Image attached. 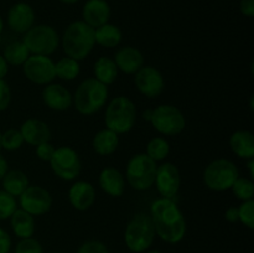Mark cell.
<instances>
[{
	"instance_id": "cell-21",
	"label": "cell",
	"mask_w": 254,
	"mask_h": 253,
	"mask_svg": "<svg viewBox=\"0 0 254 253\" xmlns=\"http://www.w3.org/2000/svg\"><path fill=\"white\" fill-rule=\"evenodd\" d=\"M99 186L107 195L121 197L126 191V178L116 168H104L98 178Z\"/></svg>"
},
{
	"instance_id": "cell-38",
	"label": "cell",
	"mask_w": 254,
	"mask_h": 253,
	"mask_svg": "<svg viewBox=\"0 0 254 253\" xmlns=\"http://www.w3.org/2000/svg\"><path fill=\"white\" fill-rule=\"evenodd\" d=\"M55 146L52 145L50 141H46V143H41L39 145H36V156L42 161H50L51 160L52 155L55 153Z\"/></svg>"
},
{
	"instance_id": "cell-27",
	"label": "cell",
	"mask_w": 254,
	"mask_h": 253,
	"mask_svg": "<svg viewBox=\"0 0 254 253\" xmlns=\"http://www.w3.org/2000/svg\"><path fill=\"white\" fill-rule=\"evenodd\" d=\"M2 190L6 191L14 197H19L25 190H26L29 184V178L26 174L21 170H9L6 175L1 180Z\"/></svg>"
},
{
	"instance_id": "cell-35",
	"label": "cell",
	"mask_w": 254,
	"mask_h": 253,
	"mask_svg": "<svg viewBox=\"0 0 254 253\" xmlns=\"http://www.w3.org/2000/svg\"><path fill=\"white\" fill-rule=\"evenodd\" d=\"M15 253H44V247L36 238H22L15 246Z\"/></svg>"
},
{
	"instance_id": "cell-19",
	"label": "cell",
	"mask_w": 254,
	"mask_h": 253,
	"mask_svg": "<svg viewBox=\"0 0 254 253\" xmlns=\"http://www.w3.org/2000/svg\"><path fill=\"white\" fill-rule=\"evenodd\" d=\"M118 71L126 74H135L144 66V56L140 50L133 46L121 47L114 55Z\"/></svg>"
},
{
	"instance_id": "cell-28",
	"label": "cell",
	"mask_w": 254,
	"mask_h": 253,
	"mask_svg": "<svg viewBox=\"0 0 254 253\" xmlns=\"http://www.w3.org/2000/svg\"><path fill=\"white\" fill-rule=\"evenodd\" d=\"M30 51L22 41H12L5 46L2 57L9 66H22L30 56Z\"/></svg>"
},
{
	"instance_id": "cell-8",
	"label": "cell",
	"mask_w": 254,
	"mask_h": 253,
	"mask_svg": "<svg viewBox=\"0 0 254 253\" xmlns=\"http://www.w3.org/2000/svg\"><path fill=\"white\" fill-rule=\"evenodd\" d=\"M31 55L50 56L60 45V36L51 25H34L21 40Z\"/></svg>"
},
{
	"instance_id": "cell-16",
	"label": "cell",
	"mask_w": 254,
	"mask_h": 253,
	"mask_svg": "<svg viewBox=\"0 0 254 253\" xmlns=\"http://www.w3.org/2000/svg\"><path fill=\"white\" fill-rule=\"evenodd\" d=\"M42 102L47 108L56 112L67 111L73 104V96L71 92L59 83L46 84L41 93Z\"/></svg>"
},
{
	"instance_id": "cell-42",
	"label": "cell",
	"mask_w": 254,
	"mask_h": 253,
	"mask_svg": "<svg viewBox=\"0 0 254 253\" xmlns=\"http://www.w3.org/2000/svg\"><path fill=\"white\" fill-rule=\"evenodd\" d=\"M9 171V163H7L6 159L0 154V181L2 180L6 173Z\"/></svg>"
},
{
	"instance_id": "cell-1",
	"label": "cell",
	"mask_w": 254,
	"mask_h": 253,
	"mask_svg": "<svg viewBox=\"0 0 254 253\" xmlns=\"http://www.w3.org/2000/svg\"><path fill=\"white\" fill-rule=\"evenodd\" d=\"M150 217L156 236L170 245L180 243L185 238L188 225L184 213L174 200L158 198L151 203Z\"/></svg>"
},
{
	"instance_id": "cell-46",
	"label": "cell",
	"mask_w": 254,
	"mask_h": 253,
	"mask_svg": "<svg viewBox=\"0 0 254 253\" xmlns=\"http://www.w3.org/2000/svg\"><path fill=\"white\" fill-rule=\"evenodd\" d=\"M60 2H62V4H66V5H73L76 4V2H78L79 0H59Z\"/></svg>"
},
{
	"instance_id": "cell-33",
	"label": "cell",
	"mask_w": 254,
	"mask_h": 253,
	"mask_svg": "<svg viewBox=\"0 0 254 253\" xmlns=\"http://www.w3.org/2000/svg\"><path fill=\"white\" fill-rule=\"evenodd\" d=\"M16 208V198L7 193L6 191L0 190V221L9 220Z\"/></svg>"
},
{
	"instance_id": "cell-4",
	"label": "cell",
	"mask_w": 254,
	"mask_h": 253,
	"mask_svg": "<svg viewBox=\"0 0 254 253\" xmlns=\"http://www.w3.org/2000/svg\"><path fill=\"white\" fill-rule=\"evenodd\" d=\"M108 99V87L94 77L79 83L73 94V104L77 112L83 116H92L101 111Z\"/></svg>"
},
{
	"instance_id": "cell-24",
	"label": "cell",
	"mask_w": 254,
	"mask_h": 253,
	"mask_svg": "<svg viewBox=\"0 0 254 253\" xmlns=\"http://www.w3.org/2000/svg\"><path fill=\"white\" fill-rule=\"evenodd\" d=\"M119 135L111 129L104 128L99 130L92 140V148L98 155H112L118 149Z\"/></svg>"
},
{
	"instance_id": "cell-49",
	"label": "cell",
	"mask_w": 254,
	"mask_h": 253,
	"mask_svg": "<svg viewBox=\"0 0 254 253\" xmlns=\"http://www.w3.org/2000/svg\"><path fill=\"white\" fill-rule=\"evenodd\" d=\"M0 150H1V131H0Z\"/></svg>"
},
{
	"instance_id": "cell-13",
	"label": "cell",
	"mask_w": 254,
	"mask_h": 253,
	"mask_svg": "<svg viewBox=\"0 0 254 253\" xmlns=\"http://www.w3.org/2000/svg\"><path fill=\"white\" fill-rule=\"evenodd\" d=\"M159 195L163 198L174 200L180 189L181 178L178 166L173 163H163L156 169L154 181Z\"/></svg>"
},
{
	"instance_id": "cell-6",
	"label": "cell",
	"mask_w": 254,
	"mask_h": 253,
	"mask_svg": "<svg viewBox=\"0 0 254 253\" xmlns=\"http://www.w3.org/2000/svg\"><path fill=\"white\" fill-rule=\"evenodd\" d=\"M240 178L237 165L228 159H215L203 171V183L216 192L231 190L235 181Z\"/></svg>"
},
{
	"instance_id": "cell-43",
	"label": "cell",
	"mask_w": 254,
	"mask_h": 253,
	"mask_svg": "<svg viewBox=\"0 0 254 253\" xmlns=\"http://www.w3.org/2000/svg\"><path fill=\"white\" fill-rule=\"evenodd\" d=\"M7 72H9V64L5 61L2 55H0V79H4L6 77Z\"/></svg>"
},
{
	"instance_id": "cell-31",
	"label": "cell",
	"mask_w": 254,
	"mask_h": 253,
	"mask_svg": "<svg viewBox=\"0 0 254 253\" xmlns=\"http://www.w3.org/2000/svg\"><path fill=\"white\" fill-rule=\"evenodd\" d=\"M233 195L241 201L253 200L254 196V183L252 179L238 178L231 188Z\"/></svg>"
},
{
	"instance_id": "cell-41",
	"label": "cell",
	"mask_w": 254,
	"mask_h": 253,
	"mask_svg": "<svg viewBox=\"0 0 254 253\" xmlns=\"http://www.w3.org/2000/svg\"><path fill=\"white\" fill-rule=\"evenodd\" d=\"M225 218L231 223L238 222V207H236V206L228 207L225 212Z\"/></svg>"
},
{
	"instance_id": "cell-40",
	"label": "cell",
	"mask_w": 254,
	"mask_h": 253,
	"mask_svg": "<svg viewBox=\"0 0 254 253\" xmlns=\"http://www.w3.org/2000/svg\"><path fill=\"white\" fill-rule=\"evenodd\" d=\"M240 11L247 17L254 16V0H241Z\"/></svg>"
},
{
	"instance_id": "cell-29",
	"label": "cell",
	"mask_w": 254,
	"mask_h": 253,
	"mask_svg": "<svg viewBox=\"0 0 254 253\" xmlns=\"http://www.w3.org/2000/svg\"><path fill=\"white\" fill-rule=\"evenodd\" d=\"M79 72H81L79 62L68 56L62 57L55 63V73L57 78L62 81H73L78 77Z\"/></svg>"
},
{
	"instance_id": "cell-45",
	"label": "cell",
	"mask_w": 254,
	"mask_h": 253,
	"mask_svg": "<svg viewBox=\"0 0 254 253\" xmlns=\"http://www.w3.org/2000/svg\"><path fill=\"white\" fill-rule=\"evenodd\" d=\"M151 116H153V109H146V111L143 112V119L149 122V123H150L151 121Z\"/></svg>"
},
{
	"instance_id": "cell-36",
	"label": "cell",
	"mask_w": 254,
	"mask_h": 253,
	"mask_svg": "<svg viewBox=\"0 0 254 253\" xmlns=\"http://www.w3.org/2000/svg\"><path fill=\"white\" fill-rule=\"evenodd\" d=\"M76 253H111L106 243L99 240H88L84 241L78 248Z\"/></svg>"
},
{
	"instance_id": "cell-7",
	"label": "cell",
	"mask_w": 254,
	"mask_h": 253,
	"mask_svg": "<svg viewBox=\"0 0 254 253\" xmlns=\"http://www.w3.org/2000/svg\"><path fill=\"white\" fill-rule=\"evenodd\" d=\"M156 169V161L149 158L145 153L135 154L127 164L126 179L134 190H149L155 181Z\"/></svg>"
},
{
	"instance_id": "cell-5",
	"label": "cell",
	"mask_w": 254,
	"mask_h": 253,
	"mask_svg": "<svg viewBox=\"0 0 254 253\" xmlns=\"http://www.w3.org/2000/svg\"><path fill=\"white\" fill-rule=\"evenodd\" d=\"M104 123L107 128L118 135L130 131L136 123L135 103L126 96L113 98L106 108Z\"/></svg>"
},
{
	"instance_id": "cell-50",
	"label": "cell",
	"mask_w": 254,
	"mask_h": 253,
	"mask_svg": "<svg viewBox=\"0 0 254 253\" xmlns=\"http://www.w3.org/2000/svg\"><path fill=\"white\" fill-rule=\"evenodd\" d=\"M55 253H62V252H55Z\"/></svg>"
},
{
	"instance_id": "cell-22",
	"label": "cell",
	"mask_w": 254,
	"mask_h": 253,
	"mask_svg": "<svg viewBox=\"0 0 254 253\" xmlns=\"http://www.w3.org/2000/svg\"><path fill=\"white\" fill-rule=\"evenodd\" d=\"M230 148L238 158L250 159L254 158V136L250 130H236L230 136Z\"/></svg>"
},
{
	"instance_id": "cell-14",
	"label": "cell",
	"mask_w": 254,
	"mask_h": 253,
	"mask_svg": "<svg viewBox=\"0 0 254 253\" xmlns=\"http://www.w3.org/2000/svg\"><path fill=\"white\" fill-rule=\"evenodd\" d=\"M135 87L143 96L156 98L163 93L165 82L161 72L153 66H143L134 77Z\"/></svg>"
},
{
	"instance_id": "cell-15",
	"label": "cell",
	"mask_w": 254,
	"mask_h": 253,
	"mask_svg": "<svg viewBox=\"0 0 254 253\" xmlns=\"http://www.w3.org/2000/svg\"><path fill=\"white\" fill-rule=\"evenodd\" d=\"M6 24L11 31L25 34L35 24V11L30 4L19 1L12 5L6 15Z\"/></svg>"
},
{
	"instance_id": "cell-47",
	"label": "cell",
	"mask_w": 254,
	"mask_h": 253,
	"mask_svg": "<svg viewBox=\"0 0 254 253\" xmlns=\"http://www.w3.org/2000/svg\"><path fill=\"white\" fill-rule=\"evenodd\" d=\"M2 31H4V20H2L1 15H0V36H1Z\"/></svg>"
},
{
	"instance_id": "cell-23",
	"label": "cell",
	"mask_w": 254,
	"mask_h": 253,
	"mask_svg": "<svg viewBox=\"0 0 254 253\" xmlns=\"http://www.w3.org/2000/svg\"><path fill=\"white\" fill-rule=\"evenodd\" d=\"M9 220L12 232L17 238L22 240V238H29L34 236L35 230H36L35 218L26 211L16 208Z\"/></svg>"
},
{
	"instance_id": "cell-12",
	"label": "cell",
	"mask_w": 254,
	"mask_h": 253,
	"mask_svg": "<svg viewBox=\"0 0 254 253\" xmlns=\"http://www.w3.org/2000/svg\"><path fill=\"white\" fill-rule=\"evenodd\" d=\"M20 208L31 216H42L51 210V193L39 185H29L19 196Z\"/></svg>"
},
{
	"instance_id": "cell-17",
	"label": "cell",
	"mask_w": 254,
	"mask_h": 253,
	"mask_svg": "<svg viewBox=\"0 0 254 253\" xmlns=\"http://www.w3.org/2000/svg\"><path fill=\"white\" fill-rule=\"evenodd\" d=\"M68 200L74 210H89L96 201L94 186L88 181H76L68 190Z\"/></svg>"
},
{
	"instance_id": "cell-3",
	"label": "cell",
	"mask_w": 254,
	"mask_h": 253,
	"mask_svg": "<svg viewBox=\"0 0 254 253\" xmlns=\"http://www.w3.org/2000/svg\"><path fill=\"white\" fill-rule=\"evenodd\" d=\"M155 228L150 215L136 213L130 218L124 230V243L133 253H145L155 240Z\"/></svg>"
},
{
	"instance_id": "cell-25",
	"label": "cell",
	"mask_w": 254,
	"mask_h": 253,
	"mask_svg": "<svg viewBox=\"0 0 254 253\" xmlns=\"http://www.w3.org/2000/svg\"><path fill=\"white\" fill-rule=\"evenodd\" d=\"M118 72V67H117L114 60L111 59V57L101 56L94 62V78L101 82V83L106 84L107 87L111 86L117 81Z\"/></svg>"
},
{
	"instance_id": "cell-11",
	"label": "cell",
	"mask_w": 254,
	"mask_h": 253,
	"mask_svg": "<svg viewBox=\"0 0 254 253\" xmlns=\"http://www.w3.org/2000/svg\"><path fill=\"white\" fill-rule=\"evenodd\" d=\"M22 72L30 82L39 86L52 83L56 78L55 62L49 56L42 55H30L29 59L22 64Z\"/></svg>"
},
{
	"instance_id": "cell-18",
	"label": "cell",
	"mask_w": 254,
	"mask_h": 253,
	"mask_svg": "<svg viewBox=\"0 0 254 253\" xmlns=\"http://www.w3.org/2000/svg\"><path fill=\"white\" fill-rule=\"evenodd\" d=\"M111 17V6L106 0H87L82 7V21L93 29L107 24Z\"/></svg>"
},
{
	"instance_id": "cell-30",
	"label": "cell",
	"mask_w": 254,
	"mask_h": 253,
	"mask_svg": "<svg viewBox=\"0 0 254 253\" xmlns=\"http://www.w3.org/2000/svg\"><path fill=\"white\" fill-rule=\"evenodd\" d=\"M170 153V144L163 136H155L146 145V155L154 161H161Z\"/></svg>"
},
{
	"instance_id": "cell-48",
	"label": "cell",
	"mask_w": 254,
	"mask_h": 253,
	"mask_svg": "<svg viewBox=\"0 0 254 253\" xmlns=\"http://www.w3.org/2000/svg\"><path fill=\"white\" fill-rule=\"evenodd\" d=\"M145 253H164V252H161V251L159 250H148Z\"/></svg>"
},
{
	"instance_id": "cell-2",
	"label": "cell",
	"mask_w": 254,
	"mask_h": 253,
	"mask_svg": "<svg viewBox=\"0 0 254 253\" xmlns=\"http://www.w3.org/2000/svg\"><path fill=\"white\" fill-rule=\"evenodd\" d=\"M61 45L66 56L82 61L89 56L96 45L94 29L82 20L71 22L62 35Z\"/></svg>"
},
{
	"instance_id": "cell-26",
	"label": "cell",
	"mask_w": 254,
	"mask_h": 253,
	"mask_svg": "<svg viewBox=\"0 0 254 253\" xmlns=\"http://www.w3.org/2000/svg\"><path fill=\"white\" fill-rule=\"evenodd\" d=\"M94 39H96V44H98L99 46L113 49L121 44L123 34L117 25L107 22L94 29Z\"/></svg>"
},
{
	"instance_id": "cell-39",
	"label": "cell",
	"mask_w": 254,
	"mask_h": 253,
	"mask_svg": "<svg viewBox=\"0 0 254 253\" xmlns=\"http://www.w3.org/2000/svg\"><path fill=\"white\" fill-rule=\"evenodd\" d=\"M12 241L9 232L5 228L0 227V253H10Z\"/></svg>"
},
{
	"instance_id": "cell-9",
	"label": "cell",
	"mask_w": 254,
	"mask_h": 253,
	"mask_svg": "<svg viewBox=\"0 0 254 253\" xmlns=\"http://www.w3.org/2000/svg\"><path fill=\"white\" fill-rule=\"evenodd\" d=\"M156 131L165 136H175L183 133L186 119L183 112L173 104H160L153 109L150 121Z\"/></svg>"
},
{
	"instance_id": "cell-44",
	"label": "cell",
	"mask_w": 254,
	"mask_h": 253,
	"mask_svg": "<svg viewBox=\"0 0 254 253\" xmlns=\"http://www.w3.org/2000/svg\"><path fill=\"white\" fill-rule=\"evenodd\" d=\"M247 169H248V171H250L251 179L253 180V178H254V158L247 160Z\"/></svg>"
},
{
	"instance_id": "cell-37",
	"label": "cell",
	"mask_w": 254,
	"mask_h": 253,
	"mask_svg": "<svg viewBox=\"0 0 254 253\" xmlns=\"http://www.w3.org/2000/svg\"><path fill=\"white\" fill-rule=\"evenodd\" d=\"M11 102V89L5 79H0V112L9 108Z\"/></svg>"
},
{
	"instance_id": "cell-32",
	"label": "cell",
	"mask_w": 254,
	"mask_h": 253,
	"mask_svg": "<svg viewBox=\"0 0 254 253\" xmlns=\"http://www.w3.org/2000/svg\"><path fill=\"white\" fill-rule=\"evenodd\" d=\"M24 138L21 135L20 129L10 128L1 133V149L6 151L19 150L24 144Z\"/></svg>"
},
{
	"instance_id": "cell-20",
	"label": "cell",
	"mask_w": 254,
	"mask_h": 253,
	"mask_svg": "<svg viewBox=\"0 0 254 253\" xmlns=\"http://www.w3.org/2000/svg\"><path fill=\"white\" fill-rule=\"evenodd\" d=\"M21 135L25 143L30 145H39L41 143H46L51 139V130L47 123L36 118H29L21 124Z\"/></svg>"
},
{
	"instance_id": "cell-34",
	"label": "cell",
	"mask_w": 254,
	"mask_h": 253,
	"mask_svg": "<svg viewBox=\"0 0 254 253\" xmlns=\"http://www.w3.org/2000/svg\"><path fill=\"white\" fill-rule=\"evenodd\" d=\"M238 221L250 230L254 228V200L242 201L238 207Z\"/></svg>"
},
{
	"instance_id": "cell-10",
	"label": "cell",
	"mask_w": 254,
	"mask_h": 253,
	"mask_svg": "<svg viewBox=\"0 0 254 253\" xmlns=\"http://www.w3.org/2000/svg\"><path fill=\"white\" fill-rule=\"evenodd\" d=\"M49 163L55 175L61 180L72 181L81 173V158L71 146L64 145L55 149L54 155Z\"/></svg>"
}]
</instances>
